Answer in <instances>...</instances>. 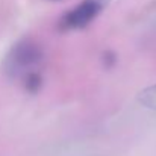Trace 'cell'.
Here are the masks:
<instances>
[{"label":"cell","mask_w":156,"mask_h":156,"mask_svg":"<svg viewBox=\"0 0 156 156\" xmlns=\"http://www.w3.org/2000/svg\"><path fill=\"white\" fill-rule=\"evenodd\" d=\"M43 59V50L32 40H21L12 46V49L6 55L5 70L11 77L23 79L26 74L37 71Z\"/></svg>","instance_id":"cell-1"},{"label":"cell","mask_w":156,"mask_h":156,"mask_svg":"<svg viewBox=\"0 0 156 156\" xmlns=\"http://www.w3.org/2000/svg\"><path fill=\"white\" fill-rule=\"evenodd\" d=\"M103 8L105 0H82L79 5H76L61 17L59 27L62 30L83 29L97 18Z\"/></svg>","instance_id":"cell-2"},{"label":"cell","mask_w":156,"mask_h":156,"mask_svg":"<svg viewBox=\"0 0 156 156\" xmlns=\"http://www.w3.org/2000/svg\"><path fill=\"white\" fill-rule=\"evenodd\" d=\"M138 102L143 105L144 108L155 109L156 111V83L147 87V88H144V90L138 94Z\"/></svg>","instance_id":"cell-3"},{"label":"cell","mask_w":156,"mask_h":156,"mask_svg":"<svg viewBox=\"0 0 156 156\" xmlns=\"http://www.w3.org/2000/svg\"><path fill=\"white\" fill-rule=\"evenodd\" d=\"M21 82H23V87H24L26 91H29L30 94H35V93L41 88L43 79H41V76H40L38 71H32V73L26 74V76L21 79Z\"/></svg>","instance_id":"cell-4"}]
</instances>
